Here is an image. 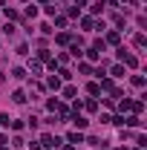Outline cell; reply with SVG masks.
Here are the masks:
<instances>
[{
	"label": "cell",
	"instance_id": "1",
	"mask_svg": "<svg viewBox=\"0 0 147 150\" xmlns=\"http://www.w3.org/2000/svg\"><path fill=\"white\" fill-rule=\"evenodd\" d=\"M118 58L127 64L130 69H133V67H139V58H136V55H130V52H124V49H118Z\"/></svg>",
	"mask_w": 147,
	"mask_h": 150
},
{
	"label": "cell",
	"instance_id": "2",
	"mask_svg": "<svg viewBox=\"0 0 147 150\" xmlns=\"http://www.w3.org/2000/svg\"><path fill=\"white\" fill-rule=\"evenodd\" d=\"M66 142H69L72 147H75V144H81V142H84V133H78V130H75V133H69V136H66Z\"/></svg>",
	"mask_w": 147,
	"mask_h": 150
},
{
	"label": "cell",
	"instance_id": "3",
	"mask_svg": "<svg viewBox=\"0 0 147 150\" xmlns=\"http://www.w3.org/2000/svg\"><path fill=\"white\" fill-rule=\"evenodd\" d=\"M118 40H121V32H118V29H110V32H107V40H104V43H118Z\"/></svg>",
	"mask_w": 147,
	"mask_h": 150
},
{
	"label": "cell",
	"instance_id": "4",
	"mask_svg": "<svg viewBox=\"0 0 147 150\" xmlns=\"http://www.w3.org/2000/svg\"><path fill=\"white\" fill-rule=\"evenodd\" d=\"M72 124H75V127H78V130H84V127H87L90 121H87L84 115H78V112H75V115H72Z\"/></svg>",
	"mask_w": 147,
	"mask_h": 150
},
{
	"label": "cell",
	"instance_id": "5",
	"mask_svg": "<svg viewBox=\"0 0 147 150\" xmlns=\"http://www.w3.org/2000/svg\"><path fill=\"white\" fill-rule=\"evenodd\" d=\"M104 6H107V0H95L90 9H92V15H98V12H104Z\"/></svg>",
	"mask_w": 147,
	"mask_h": 150
},
{
	"label": "cell",
	"instance_id": "6",
	"mask_svg": "<svg viewBox=\"0 0 147 150\" xmlns=\"http://www.w3.org/2000/svg\"><path fill=\"white\" fill-rule=\"evenodd\" d=\"M81 107H84V110H90V112H95V110H98V101H95V98H90V101H84Z\"/></svg>",
	"mask_w": 147,
	"mask_h": 150
},
{
	"label": "cell",
	"instance_id": "7",
	"mask_svg": "<svg viewBox=\"0 0 147 150\" xmlns=\"http://www.w3.org/2000/svg\"><path fill=\"white\" fill-rule=\"evenodd\" d=\"M124 124H127V127H139L141 118H139V115H130V118H124Z\"/></svg>",
	"mask_w": 147,
	"mask_h": 150
},
{
	"label": "cell",
	"instance_id": "8",
	"mask_svg": "<svg viewBox=\"0 0 147 150\" xmlns=\"http://www.w3.org/2000/svg\"><path fill=\"white\" fill-rule=\"evenodd\" d=\"M101 90H107V93H112V78H101V84H98Z\"/></svg>",
	"mask_w": 147,
	"mask_h": 150
},
{
	"label": "cell",
	"instance_id": "9",
	"mask_svg": "<svg viewBox=\"0 0 147 150\" xmlns=\"http://www.w3.org/2000/svg\"><path fill=\"white\" fill-rule=\"evenodd\" d=\"M12 101H15V104H23V101H26V95H23V90H18V93H12Z\"/></svg>",
	"mask_w": 147,
	"mask_h": 150
},
{
	"label": "cell",
	"instance_id": "10",
	"mask_svg": "<svg viewBox=\"0 0 147 150\" xmlns=\"http://www.w3.org/2000/svg\"><path fill=\"white\" fill-rule=\"evenodd\" d=\"M133 43H136V46H139V49H141V46H144V43H147V38L141 35V32H139V35L133 38Z\"/></svg>",
	"mask_w": 147,
	"mask_h": 150
},
{
	"label": "cell",
	"instance_id": "11",
	"mask_svg": "<svg viewBox=\"0 0 147 150\" xmlns=\"http://www.w3.org/2000/svg\"><path fill=\"white\" fill-rule=\"evenodd\" d=\"M29 69H32V75H40L43 67H40V61H32V64H29Z\"/></svg>",
	"mask_w": 147,
	"mask_h": 150
},
{
	"label": "cell",
	"instance_id": "12",
	"mask_svg": "<svg viewBox=\"0 0 147 150\" xmlns=\"http://www.w3.org/2000/svg\"><path fill=\"white\" fill-rule=\"evenodd\" d=\"M12 78H18V81H23V78H26V69H20V67H18V69H12Z\"/></svg>",
	"mask_w": 147,
	"mask_h": 150
},
{
	"label": "cell",
	"instance_id": "13",
	"mask_svg": "<svg viewBox=\"0 0 147 150\" xmlns=\"http://www.w3.org/2000/svg\"><path fill=\"white\" fill-rule=\"evenodd\" d=\"M92 49H95V52H104V49H107V43H104V40H101V38H98V40H95V43H92Z\"/></svg>",
	"mask_w": 147,
	"mask_h": 150
},
{
	"label": "cell",
	"instance_id": "14",
	"mask_svg": "<svg viewBox=\"0 0 147 150\" xmlns=\"http://www.w3.org/2000/svg\"><path fill=\"white\" fill-rule=\"evenodd\" d=\"M130 110H133V112H136V115H139V112L144 110V101H133V107H130Z\"/></svg>",
	"mask_w": 147,
	"mask_h": 150
},
{
	"label": "cell",
	"instance_id": "15",
	"mask_svg": "<svg viewBox=\"0 0 147 150\" xmlns=\"http://www.w3.org/2000/svg\"><path fill=\"white\" fill-rule=\"evenodd\" d=\"M3 15H6V18H9V20H18V18H20V15H18V12H15V9H3Z\"/></svg>",
	"mask_w": 147,
	"mask_h": 150
},
{
	"label": "cell",
	"instance_id": "16",
	"mask_svg": "<svg viewBox=\"0 0 147 150\" xmlns=\"http://www.w3.org/2000/svg\"><path fill=\"white\" fill-rule=\"evenodd\" d=\"M78 72H81V75H90L92 67H90V64H78Z\"/></svg>",
	"mask_w": 147,
	"mask_h": 150
},
{
	"label": "cell",
	"instance_id": "17",
	"mask_svg": "<svg viewBox=\"0 0 147 150\" xmlns=\"http://www.w3.org/2000/svg\"><path fill=\"white\" fill-rule=\"evenodd\" d=\"M49 87L58 93V90H61V78H55V75H52V78H49Z\"/></svg>",
	"mask_w": 147,
	"mask_h": 150
},
{
	"label": "cell",
	"instance_id": "18",
	"mask_svg": "<svg viewBox=\"0 0 147 150\" xmlns=\"http://www.w3.org/2000/svg\"><path fill=\"white\" fill-rule=\"evenodd\" d=\"M81 26H84V29H95V20H92V18H84V20H81Z\"/></svg>",
	"mask_w": 147,
	"mask_h": 150
},
{
	"label": "cell",
	"instance_id": "19",
	"mask_svg": "<svg viewBox=\"0 0 147 150\" xmlns=\"http://www.w3.org/2000/svg\"><path fill=\"white\" fill-rule=\"evenodd\" d=\"M75 93H78L75 87H64V98H75Z\"/></svg>",
	"mask_w": 147,
	"mask_h": 150
},
{
	"label": "cell",
	"instance_id": "20",
	"mask_svg": "<svg viewBox=\"0 0 147 150\" xmlns=\"http://www.w3.org/2000/svg\"><path fill=\"white\" fill-rule=\"evenodd\" d=\"M37 61H52V58H49V49H40V52H37Z\"/></svg>",
	"mask_w": 147,
	"mask_h": 150
},
{
	"label": "cell",
	"instance_id": "21",
	"mask_svg": "<svg viewBox=\"0 0 147 150\" xmlns=\"http://www.w3.org/2000/svg\"><path fill=\"white\" fill-rule=\"evenodd\" d=\"M112 75H115V78H121V75H124V67H121V64H115V67H112Z\"/></svg>",
	"mask_w": 147,
	"mask_h": 150
},
{
	"label": "cell",
	"instance_id": "22",
	"mask_svg": "<svg viewBox=\"0 0 147 150\" xmlns=\"http://www.w3.org/2000/svg\"><path fill=\"white\" fill-rule=\"evenodd\" d=\"M55 40H58V43H69V40H72V38L66 35V32H61V35H58V38H55Z\"/></svg>",
	"mask_w": 147,
	"mask_h": 150
},
{
	"label": "cell",
	"instance_id": "23",
	"mask_svg": "<svg viewBox=\"0 0 147 150\" xmlns=\"http://www.w3.org/2000/svg\"><path fill=\"white\" fill-rule=\"evenodd\" d=\"M87 90H90V95H98V93H101V87H98L95 81H92V84H90V87H87Z\"/></svg>",
	"mask_w": 147,
	"mask_h": 150
},
{
	"label": "cell",
	"instance_id": "24",
	"mask_svg": "<svg viewBox=\"0 0 147 150\" xmlns=\"http://www.w3.org/2000/svg\"><path fill=\"white\" fill-rule=\"evenodd\" d=\"M133 87H144V78L141 75H133Z\"/></svg>",
	"mask_w": 147,
	"mask_h": 150
},
{
	"label": "cell",
	"instance_id": "25",
	"mask_svg": "<svg viewBox=\"0 0 147 150\" xmlns=\"http://www.w3.org/2000/svg\"><path fill=\"white\" fill-rule=\"evenodd\" d=\"M37 15V6H26V18H35Z\"/></svg>",
	"mask_w": 147,
	"mask_h": 150
},
{
	"label": "cell",
	"instance_id": "26",
	"mask_svg": "<svg viewBox=\"0 0 147 150\" xmlns=\"http://www.w3.org/2000/svg\"><path fill=\"white\" fill-rule=\"evenodd\" d=\"M46 107H49V110L55 112V110H58V98H49V101H46Z\"/></svg>",
	"mask_w": 147,
	"mask_h": 150
},
{
	"label": "cell",
	"instance_id": "27",
	"mask_svg": "<svg viewBox=\"0 0 147 150\" xmlns=\"http://www.w3.org/2000/svg\"><path fill=\"white\" fill-rule=\"evenodd\" d=\"M87 58H90V61H98V58H101V52H95V49H90V52H87Z\"/></svg>",
	"mask_w": 147,
	"mask_h": 150
},
{
	"label": "cell",
	"instance_id": "28",
	"mask_svg": "<svg viewBox=\"0 0 147 150\" xmlns=\"http://www.w3.org/2000/svg\"><path fill=\"white\" fill-rule=\"evenodd\" d=\"M9 121H12V118H9L6 112H0V124H3V127H9Z\"/></svg>",
	"mask_w": 147,
	"mask_h": 150
},
{
	"label": "cell",
	"instance_id": "29",
	"mask_svg": "<svg viewBox=\"0 0 147 150\" xmlns=\"http://www.w3.org/2000/svg\"><path fill=\"white\" fill-rule=\"evenodd\" d=\"M29 150H43V147H40V142H37V144L32 142V147H29Z\"/></svg>",
	"mask_w": 147,
	"mask_h": 150
},
{
	"label": "cell",
	"instance_id": "30",
	"mask_svg": "<svg viewBox=\"0 0 147 150\" xmlns=\"http://www.w3.org/2000/svg\"><path fill=\"white\" fill-rule=\"evenodd\" d=\"M0 150H9V147H6V144H0Z\"/></svg>",
	"mask_w": 147,
	"mask_h": 150
},
{
	"label": "cell",
	"instance_id": "31",
	"mask_svg": "<svg viewBox=\"0 0 147 150\" xmlns=\"http://www.w3.org/2000/svg\"><path fill=\"white\" fill-rule=\"evenodd\" d=\"M23 3H29V0H23Z\"/></svg>",
	"mask_w": 147,
	"mask_h": 150
},
{
	"label": "cell",
	"instance_id": "32",
	"mask_svg": "<svg viewBox=\"0 0 147 150\" xmlns=\"http://www.w3.org/2000/svg\"><path fill=\"white\" fill-rule=\"evenodd\" d=\"M0 3H6V0H0Z\"/></svg>",
	"mask_w": 147,
	"mask_h": 150
}]
</instances>
